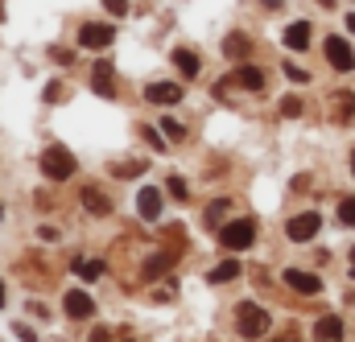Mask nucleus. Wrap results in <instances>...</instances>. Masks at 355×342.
<instances>
[{
    "label": "nucleus",
    "instance_id": "24",
    "mask_svg": "<svg viewBox=\"0 0 355 342\" xmlns=\"http://www.w3.org/2000/svg\"><path fill=\"white\" fill-rule=\"evenodd\" d=\"M166 190H170V194H174L178 202H186V194H190V190H186V181H182V177H178V173H174V177H170V181H166Z\"/></svg>",
    "mask_w": 355,
    "mask_h": 342
},
{
    "label": "nucleus",
    "instance_id": "32",
    "mask_svg": "<svg viewBox=\"0 0 355 342\" xmlns=\"http://www.w3.org/2000/svg\"><path fill=\"white\" fill-rule=\"evenodd\" d=\"M277 342H297V339H293V334H281V339H277Z\"/></svg>",
    "mask_w": 355,
    "mask_h": 342
},
{
    "label": "nucleus",
    "instance_id": "19",
    "mask_svg": "<svg viewBox=\"0 0 355 342\" xmlns=\"http://www.w3.org/2000/svg\"><path fill=\"white\" fill-rule=\"evenodd\" d=\"M71 268H75L83 280H99V276H103V260H75Z\"/></svg>",
    "mask_w": 355,
    "mask_h": 342
},
{
    "label": "nucleus",
    "instance_id": "30",
    "mask_svg": "<svg viewBox=\"0 0 355 342\" xmlns=\"http://www.w3.org/2000/svg\"><path fill=\"white\" fill-rule=\"evenodd\" d=\"M91 342H107V330L99 326V330H91Z\"/></svg>",
    "mask_w": 355,
    "mask_h": 342
},
{
    "label": "nucleus",
    "instance_id": "17",
    "mask_svg": "<svg viewBox=\"0 0 355 342\" xmlns=\"http://www.w3.org/2000/svg\"><path fill=\"white\" fill-rule=\"evenodd\" d=\"M236 83H240V87H248V91H265V75H261L257 66H240Z\"/></svg>",
    "mask_w": 355,
    "mask_h": 342
},
{
    "label": "nucleus",
    "instance_id": "13",
    "mask_svg": "<svg viewBox=\"0 0 355 342\" xmlns=\"http://www.w3.org/2000/svg\"><path fill=\"white\" fill-rule=\"evenodd\" d=\"M285 46H289V50H306V46H310V21H293V25L285 29Z\"/></svg>",
    "mask_w": 355,
    "mask_h": 342
},
{
    "label": "nucleus",
    "instance_id": "11",
    "mask_svg": "<svg viewBox=\"0 0 355 342\" xmlns=\"http://www.w3.org/2000/svg\"><path fill=\"white\" fill-rule=\"evenodd\" d=\"M314 339L318 342H339L343 339V318H335V314L318 318V322H314Z\"/></svg>",
    "mask_w": 355,
    "mask_h": 342
},
{
    "label": "nucleus",
    "instance_id": "27",
    "mask_svg": "<svg viewBox=\"0 0 355 342\" xmlns=\"http://www.w3.org/2000/svg\"><path fill=\"white\" fill-rule=\"evenodd\" d=\"M62 95H67V87H62V83H50V87H46V99H50V103H58Z\"/></svg>",
    "mask_w": 355,
    "mask_h": 342
},
{
    "label": "nucleus",
    "instance_id": "2",
    "mask_svg": "<svg viewBox=\"0 0 355 342\" xmlns=\"http://www.w3.org/2000/svg\"><path fill=\"white\" fill-rule=\"evenodd\" d=\"M268 322H272V318H268L261 305H252V301H244V305L236 309V330H240L244 339H261L268 330Z\"/></svg>",
    "mask_w": 355,
    "mask_h": 342
},
{
    "label": "nucleus",
    "instance_id": "33",
    "mask_svg": "<svg viewBox=\"0 0 355 342\" xmlns=\"http://www.w3.org/2000/svg\"><path fill=\"white\" fill-rule=\"evenodd\" d=\"M0 309H4V280H0Z\"/></svg>",
    "mask_w": 355,
    "mask_h": 342
},
{
    "label": "nucleus",
    "instance_id": "26",
    "mask_svg": "<svg viewBox=\"0 0 355 342\" xmlns=\"http://www.w3.org/2000/svg\"><path fill=\"white\" fill-rule=\"evenodd\" d=\"M103 8H107L112 17H124V12H128V0H103Z\"/></svg>",
    "mask_w": 355,
    "mask_h": 342
},
{
    "label": "nucleus",
    "instance_id": "23",
    "mask_svg": "<svg viewBox=\"0 0 355 342\" xmlns=\"http://www.w3.org/2000/svg\"><path fill=\"white\" fill-rule=\"evenodd\" d=\"M281 116H289V120L302 116V99H297V95H285V99H281Z\"/></svg>",
    "mask_w": 355,
    "mask_h": 342
},
{
    "label": "nucleus",
    "instance_id": "9",
    "mask_svg": "<svg viewBox=\"0 0 355 342\" xmlns=\"http://www.w3.org/2000/svg\"><path fill=\"white\" fill-rule=\"evenodd\" d=\"M145 99H149V103H157V107H170V103L182 99V87H178V83H149V87H145Z\"/></svg>",
    "mask_w": 355,
    "mask_h": 342
},
{
    "label": "nucleus",
    "instance_id": "35",
    "mask_svg": "<svg viewBox=\"0 0 355 342\" xmlns=\"http://www.w3.org/2000/svg\"><path fill=\"white\" fill-rule=\"evenodd\" d=\"M352 173H355V153H352Z\"/></svg>",
    "mask_w": 355,
    "mask_h": 342
},
{
    "label": "nucleus",
    "instance_id": "22",
    "mask_svg": "<svg viewBox=\"0 0 355 342\" xmlns=\"http://www.w3.org/2000/svg\"><path fill=\"white\" fill-rule=\"evenodd\" d=\"M339 223L343 227H355V198H343L339 202Z\"/></svg>",
    "mask_w": 355,
    "mask_h": 342
},
{
    "label": "nucleus",
    "instance_id": "28",
    "mask_svg": "<svg viewBox=\"0 0 355 342\" xmlns=\"http://www.w3.org/2000/svg\"><path fill=\"white\" fill-rule=\"evenodd\" d=\"M12 330H17V339H21V342H37V334H33V330H29V326H25V322H17V326H12Z\"/></svg>",
    "mask_w": 355,
    "mask_h": 342
},
{
    "label": "nucleus",
    "instance_id": "14",
    "mask_svg": "<svg viewBox=\"0 0 355 342\" xmlns=\"http://www.w3.org/2000/svg\"><path fill=\"white\" fill-rule=\"evenodd\" d=\"M79 198H83V206H87L91 215H112V198L107 194H99V190H79Z\"/></svg>",
    "mask_w": 355,
    "mask_h": 342
},
{
    "label": "nucleus",
    "instance_id": "6",
    "mask_svg": "<svg viewBox=\"0 0 355 342\" xmlns=\"http://www.w3.org/2000/svg\"><path fill=\"white\" fill-rule=\"evenodd\" d=\"M293 293H306V297H314V293H322V280L314 276V272H302V268H285V276H281Z\"/></svg>",
    "mask_w": 355,
    "mask_h": 342
},
{
    "label": "nucleus",
    "instance_id": "5",
    "mask_svg": "<svg viewBox=\"0 0 355 342\" xmlns=\"http://www.w3.org/2000/svg\"><path fill=\"white\" fill-rule=\"evenodd\" d=\"M327 62H331L335 71H355L352 42H343V37H327Z\"/></svg>",
    "mask_w": 355,
    "mask_h": 342
},
{
    "label": "nucleus",
    "instance_id": "21",
    "mask_svg": "<svg viewBox=\"0 0 355 342\" xmlns=\"http://www.w3.org/2000/svg\"><path fill=\"white\" fill-rule=\"evenodd\" d=\"M157 124H162V136H166V141H182V136H186V128H182L178 120H170V116H166V120H157Z\"/></svg>",
    "mask_w": 355,
    "mask_h": 342
},
{
    "label": "nucleus",
    "instance_id": "1",
    "mask_svg": "<svg viewBox=\"0 0 355 342\" xmlns=\"http://www.w3.org/2000/svg\"><path fill=\"white\" fill-rule=\"evenodd\" d=\"M252 240H257V223H252V219H232V223L219 227V244H223L227 252H244Z\"/></svg>",
    "mask_w": 355,
    "mask_h": 342
},
{
    "label": "nucleus",
    "instance_id": "34",
    "mask_svg": "<svg viewBox=\"0 0 355 342\" xmlns=\"http://www.w3.org/2000/svg\"><path fill=\"white\" fill-rule=\"evenodd\" d=\"M352 276H355V248H352Z\"/></svg>",
    "mask_w": 355,
    "mask_h": 342
},
{
    "label": "nucleus",
    "instance_id": "18",
    "mask_svg": "<svg viewBox=\"0 0 355 342\" xmlns=\"http://www.w3.org/2000/svg\"><path fill=\"white\" fill-rule=\"evenodd\" d=\"M174 66L186 75V79H194V75H198V58H194L190 50H174Z\"/></svg>",
    "mask_w": 355,
    "mask_h": 342
},
{
    "label": "nucleus",
    "instance_id": "3",
    "mask_svg": "<svg viewBox=\"0 0 355 342\" xmlns=\"http://www.w3.org/2000/svg\"><path fill=\"white\" fill-rule=\"evenodd\" d=\"M42 173L54 177V181H67V177L75 173V157H71L62 145H50V149L42 153Z\"/></svg>",
    "mask_w": 355,
    "mask_h": 342
},
{
    "label": "nucleus",
    "instance_id": "29",
    "mask_svg": "<svg viewBox=\"0 0 355 342\" xmlns=\"http://www.w3.org/2000/svg\"><path fill=\"white\" fill-rule=\"evenodd\" d=\"M145 141H149L153 149H162V145H166V136H162V132H153V128H145Z\"/></svg>",
    "mask_w": 355,
    "mask_h": 342
},
{
    "label": "nucleus",
    "instance_id": "16",
    "mask_svg": "<svg viewBox=\"0 0 355 342\" xmlns=\"http://www.w3.org/2000/svg\"><path fill=\"white\" fill-rule=\"evenodd\" d=\"M232 276H240V260L227 256L223 264H215L211 272H207V285H223V280H232Z\"/></svg>",
    "mask_w": 355,
    "mask_h": 342
},
{
    "label": "nucleus",
    "instance_id": "20",
    "mask_svg": "<svg viewBox=\"0 0 355 342\" xmlns=\"http://www.w3.org/2000/svg\"><path fill=\"white\" fill-rule=\"evenodd\" d=\"M223 54H227V58H244V54H248V37H244V33H227Z\"/></svg>",
    "mask_w": 355,
    "mask_h": 342
},
{
    "label": "nucleus",
    "instance_id": "8",
    "mask_svg": "<svg viewBox=\"0 0 355 342\" xmlns=\"http://www.w3.org/2000/svg\"><path fill=\"white\" fill-rule=\"evenodd\" d=\"M91 91H95L99 99H112V95H116V91H112V62H107V58L95 62V71H91Z\"/></svg>",
    "mask_w": 355,
    "mask_h": 342
},
{
    "label": "nucleus",
    "instance_id": "15",
    "mask_svg": "<svg viewBox=\"0 0 355 342\" xmlns=\"http://www.w3.org/2000/svg\"><path fill=\"white\" fill-rule=\"evenodd\" d=\"M174 264H178L174 252H157L153 260H145V280H157V276H162V272H170Z\"/></svg>",
    "mask_w": 355,
    "mask_h": 342
},
{
    "label": "nucleus",
    "instance_id": "36",
    "mask_svg": "<svg viewBox=\"0 0 355 342\" xmlns=\"http://www.w3.org/2000/svg\"><path fill=\"white\" fill-rule=\"evenodd\" d=\"M0 219H4V210H0Z\"/></svg>",
    "mask_w": 355,
    "mask_h": 342
},
{
    "label": "nucleus",
    "instance_id": "12",
    "mask_svg": "<svg viewBox=\"0 0 355 342\" xmlns=\"http://www.w3.org/2000/svg\"><path fill=\"white\" fill-rule=\"evenodd\" d=\"M137 210H141V219H149V223H153V219L162 215V194H157L153 186H145V190L137 194Z\"/></svg>",
    "mask_w": 355,
    "mask_h": 342
},
{
    "label": "nucleus",
    "instance_id": "25",
    "mask_svg": "<svg viewBox=\"0 0 355 342\" xmlns=\"http://www.w3.org/2000/svg\"><path fill=\"white\" fill-rule=\"evenodd\" d=\"M285 75H289L293 83H310V75H306L302 66H293V62H285Z\"/></svg>",
    "mask_w": 355,
    "mask_h": 342
},
{
    "label": "nucleus",
    "instance_id": "31",
    "mask_svg": "<svg viewBox=\"0 0 355 342\" xmlns=\"http://www.w3.org/2000/svg\"><path fill=\"white\" fill-rule=\"evenodd\" d=\"M343 25H347V33H355V12H347V21H343Z\"/></svg>",
    "mask_w": 355,
    "mask_h": 342
},
{
    "label": "nucleus",
    "instance_id": "4",
    "mask_svg": "<svg viewBox=\"0 0 355 342\" xmlns=\"http://www.w3.org/2000/svg\"><path fill=\"white\" fill-rule=\"evenodd\" d=\"M318 227H322V219H318L314 210H306V215H293V219H289L285 235H289L293 244H310V240L318 235Z\"/></svg>",
    "mask_w": 355,
    "mask_h": 342
},
{
    "label": "nucleus",
    "instance_id": "10",
    "mask_svg": "<svg viewBox=\"0 0 355 342\" xmlns=\"http://www.w3.org/2000/svg\"><path fill=\"white\" fill-rule=\"evenodd\" d=\"M67 314H71V318H91V314H95V301H91L87 289H71V293H67Z\"/></svg>",
    "mask_w": 355,
    "mask_h": 342
},
{
    "label": "nucleus",
    "instance_id": "7",
    "mask_svg": "<svg viewBox=\"0 0 355 342\" xmlns=\"http://www.w3.org/2000/svg\"><path fill=\"white\" fill-rule=\"evenodd\" d=\"M112 37H116V25H83L79 29L83 50H103V46H112Z\"/></svg>",
    "mask_w": 355,
    "mask_h": 342
}]
</instances>
